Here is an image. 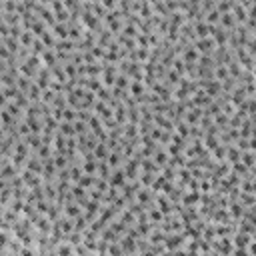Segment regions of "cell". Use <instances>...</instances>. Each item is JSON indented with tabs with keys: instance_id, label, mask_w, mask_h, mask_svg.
Masks as SVG:
<instances>
[{
	"instance_id": "6da1fadb",
	"label": "cell",
	"mask_w": 256,
	"mask_h": 256,
	"mask_svg": "<svg viewBox=\"0 0 256 256\" xmlns=\"http://www.w3.org/2000/svg\"><path fill=\"white\" fill-rule=\"evenodd\" d=\"M122 184H124V174L118 170L114 174V178H112V186H122Z\"/></svg>"
},
{
	"instance_id": "7a4b0ae2",
	"label": "cell",
	"mask_w": 256,
	"mask_h": 256,
	"mask_svg": "<svg viewBox=\"0 0 256 256\" xmlns=\"http://www.w3.org/2000/svg\"><path fill=\"white\" fill-rule=\"evenodd\" d=\"M54 32L60 36V38H66L68 32H66V26H62V24H54Z\"/></svg>"
},
{
	"instance_id": "3957f363",
	"label": "cell",
	"mask_w": 256,
	"mask_h": 256,
	"mask_svg": "<svg viewBox=\"0 0 256 256\" xmlns=\"http://www.w3.org/2000/svg\"><path fill=\"white\" fill-rule=\"evenodd\" d=\"M196 46H198L200 52H206V50H210V46H212V40H200Z\"/></svg>"
},
{
	"instance_id": "277c9868",
	"label": "cell",
	"mask_w": 256,
	"mask_h": 256,
	"mask_svg": "<svg viewBox=\"0 0 256 256\" xmlns=\"http://www.w3.org/2000/svg\"><path fill=\"white\" fill-rule=\"evenodd\" d=\"M108 164L110 166H118V154H110V156H108Z\"/></svg>"
},
{
	"instance_id": "5b68a950",
	"label": "cell",
	"mask_w": 256,
	"mask_h": 256,
	"mask_svg": "<svg viewBox=\"0 0 256 256\" xmlns=\"http://www.w3.org/2000/svg\"><path fill=\"white\" fill-rule=\"evenodd\" d=\"M92 182H94V178H92V176H86V178H80V186H90Z\"/></svg>"
},
{
	"instance_id": "8992f818",
	"label": "cell",
	"mask_w": 256,
	"mask_h": 256,
	"mask_svg": "<svg viewBox=\"0 0 256 256\" xmlns=\"http://www.w3.org/2000/svg\"><path fill=\"white\" fill-rule=\"evenodd\" d=\"M232 22H234V20H232V14H224L222 24H224V26H232Z\"/></svg>"
},
{
	"instance_id": "52a82bcc",
	"label": "cell",
	"mask_w": 256,
	"mask_h": 256,
	"mask_svg": "<svg viewBox=\"0 0 256 256\" xmlns=\"http://www.w3.org/2000/svg\"><path fill=\"white\" fill-rule=\"evenodd\" d=\"M44 62H48V66H52V64H54V54L44 52Z\"/></svg>"
},
{
	"instance_id": "ba28073f",
	"label": "cell",
	"mask_w": 256,
	"mask_h": 256,
	"mask_svg": "<svg viewBox=\"0 0 256 256\" xmlns=\"http://www.w3.org/2000/svg\"><path fill=\"white\" fill-rule=\"evenodd\" d=\"M196 200H198V194H190V196L184 198V202H186V204H192V202H196Z\"/></svg>"
},
{
	"instance_id": "9c48e42d",
	"label": "cell",
	"mask_w": 256,
	"mask_h": 256,
	"mask_svg": "<svg viewBox=\"0 0 256 256\" xmlns=\"http://www.w3.org/2000/svg\"><path fill=\"white\" fill-rule=\"evenodd\" d=\"M164 158H166L164 152H158L156 154V164H164Z\"/></svg>"
},
{
	"instance_id": "30bf717a",
	"label": "cell",
	"mask_w": 256,
	"mask_h": 256,
	"mask_svg": "<svg viewBox=\"0 0 256 256\" xmlns=\"http://www.w3.org/2000/svg\"><path fill=\"white\" fill-rule=\"evenodd\" d=\"M218 20V12H210V16H208V24H212Z\"/></svg>"
},
{
	"instance_id": "8fae6325",
	"label": "cell",
	"mask_w": 256,
	"mask_h": 256,
	"mask_svg": "<svg viewBox=\"0 0 256 256\" xmlns=\"http://www.w3.org/2000/svg\"><path fill=\"white\" fill-rule=\"evenodd\" d=\"M22 42H24V44H30V42H32V38H30L28 32H22Z\"/></svg>"
},
{
	"instance_id": "7c38bea8",
	"label": "cell",
	"mask_w": 256,
	"mask_h": 256,
	"mask_svg": "<svg viewBox=\"0 0 256 256\" xmlns=\"http://www.w3.org/2000/svg\"><path fill=\"white\" fill-rule=\"evenodd\" d=\"M78 214V208L76 206H68V216H76Z\"/></svg>"
},
{
	"instance_id": "4fadbf2b",
	"label": "cell",
	"mask_w": 256,
	"mask_h": 256,
	"mask_svg": "<svg viewBox=\"0 0 256 256\" xmlns=\"http://www.w3.org/2000/svg\"><path fill=\"white\" fill-rule=\"evenodd\" d=\"M96 156H106V148H104V146H98V150H96Z\"/></svg>"
},
{
	"instance_id": "5bb4252c",
	"label": "cell",
	"mask_w": 256,
	"mask_h": 256,
	"mask_svg": "<svg viewBox=\"0 0 256 256\" xmlns=\"http://www.w3.org/2000/svg\"><path fill=\"white\" fill-rule=\"evenodd\" d=\"M132 92H134V94H140V84H138V82L132 86Z\"/></svg>"
},
{
	"instance_id": "9a60e30c",
	"label": "cell",
	"mask_w": 256,
	"mask_h": 256,
	"mask_svg": "<svg viewBox=\"0 0 256 256\" xmlns=\"http://www.w3.org/2000/svg\"><path fill=\"white\" fill-rule=\"evenodd\" d=\"M64 112H66L64 116H66L68 120H72V118H74V112H72V110H64Z\"/></svg>"
},
{
	"instance_id": "2e32d148",
	"label": "cell",
	"mask_w": 256,
	"mask_h": 256,
	"mask_svg": "<svg viewBox=\"0 0 256 256\" xmlns=\"http://www.w3.org/2000/svg\"><path fill=\"white\" fill-rule=\"evenodd\" d=\"M4 102H6V100H4V94L0 92V104H4Z\"/></svg>"
}]
</instances>
